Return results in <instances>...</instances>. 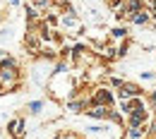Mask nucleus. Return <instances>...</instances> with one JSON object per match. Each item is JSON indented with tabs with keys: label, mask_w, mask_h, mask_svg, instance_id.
I'll return each instance as SVG.
<instances>
[{
	"label": "nucleus",
	"mask_w": 156,
	"mask_h": 139,
	"mask_svg": "<svg viewBox=\"0 0 156 139\" xmlns=\"http://www.w3.org/2000/svg\"><path fill=\"white\" fill-rule=\"evenodd\" d=\"M111 94H108V91H106V89H101V91H98V96H96V103H111Z\"/></svg>",
	"instance_id": "obj_2"
},
{
	"label": "nucleus",
	"mask_w": 156,
	"mask_h": 139,
	"mask_svg": "<svg viewBox=\"0 0 156 139\" xmlns=\"http://www.w3.org/2000/svg\"><path fill=\"white\" fill-rule=\"evenodd\" d=\"M135 22H137V24H142V22H147V15H135Z\"/></svg>",
	"instance_id": "obj_5"
},
{
	"label": "nucleus",
	"mask_w": 156,
	"mask_h": 139,
	"mask_svg": "<svg viewBox=\"0 0 156 139\" xmlns=\"http://www.w3.org/2000/svg\"><path fill=\"white\" fill-rule=\"evenodd\" d=\"M29 108H31V113H39V110H41V103H39V101H36V103H31Z\"/></svg>",
	"instance_id": "obj_4"
},
{
	"label": "nucleus",
	"mask_w": 156,
	"mask_h": 139,
	"mask_svg": "<svg viewBox=\"0 0 156 139\" xmlns=\"http://www.w3.org/2000/svg\"><path fill=\"white\" fill-rule=\"evenodd\" d=\"M89 115H91V118H103V115H106V108H103V106H98L96 110H91Z\"/></svg>",
	"instance_id": "obj_3"
},
{
	"label": "nucleus",
	"mask_w": 156,
	"mask_h": 139,
	"mask_svg": "<svg viewBox=\"0 0 156 139\" xmlns=\"http://www.w3.org/2000/svg\"><path fill=\"white\" fill-rule=\"evenodd\" d=\"M144 118H147V113H144V110H135V113H132V118H130L132 127H135V125H139V122H142Z\"/></svg>",
	"instance_id": "obj_1"
},
{
	"label": "nucleus",
	"mask_w": 156,
	"mask_h": 139,
	"mask_svg": "<svg viewBox=\"0 0 156 139\" xmlns=\"http://www.w3.org/2000/svg\"><path fill=\"white\" fill-rule=\"evenodd\" d=\"M151 103H154V108H156V94H154V96H151Z\"/></svg>",
	"instance_id": "obj_6"
}]
</instances>
